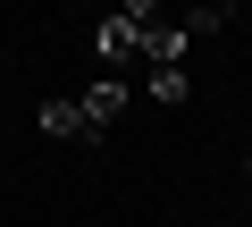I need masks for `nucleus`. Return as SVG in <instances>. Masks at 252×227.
Returning <instances> with one entry per match:
<instances>
[{
  "instance_id": "obj_1",
  "label": "nucleus",
  "mask_w": 252,
  "mask_h": 227,
  "mask_svg": "<svg viewBox=\"0 0 252 227\" xmlns=\"http://www.w3.org/2000/svg\"><path fill=\"white\" fill-rule=\"evenodd\" d=\"M93 51H101L109 67H126V59H143V26H135V17L118 9V17H101V26H93Z\"/></svg>"
},
{
  "instance_id": "obj_2",
  "label": "nucleus",
  "mask_w": 252,
  "mask_h": 227,
  "mask_svg": "<svg viewBox=\"0 0 252 227\" xmlns=\"http://www.w3.org/2000/svg\"><path fill=\"white\" fill-rule=\"evenodd\" d=\"M42 135H67V143H93L101 127L84 118V101H42Z\"/></svg>"
},
{
  "instance_id": "obj_3",
  "label": "nucleus",
  "mask_w": 252,
  "mask_h": 227,
  "mask_svg": "<svg viewBox=\"0 0 252 227\" xmlns=\"http://www.w3.org/2000/svg\"><path fill=\"white\" fill-rule=\"evenodd\" d=\"M118 109H126V84H118V76H101V84L84 93V118H93V127H109Z\"/></svg>"
},
{
  "instance_id": "obj_4",
  "label": "nucleus",
  "mask_w": 252,
  "mask_h": 227,
  "mask_svg": "<svg viewBox=\"0 0 252 227\" xmlns=\"http://www.w3.org/2000/svg\"><path fill=\"white\" fill-rule=\"evenodd\" d=\"M185 59H152V101H185Z\"/></svg>"
},
{
  "instance_id": "obj_5",
  "label": "nucleus",
  "mask_w": 252,
  "mask_h": 227,
  "mask_svg": "<svg viewBox=\"0 0 252 227\" xmlns=\"http://www.w3.org/2000/svg\"><path fill=\"white\" fill-rule=\"evenodd\" d=\"M235 17V0H193V9H185V34H219Z\"/></svg>"
},
{
  "instance_id": "obj_6",
  "label": "nucleus",
  "mask_w": 252,
  "mask_h": 227,
  "mask_svg": "<svg viewBox=\"0 0 252 227\" xmlns=\"http://www.w3.org/2000/svg\"><path fill=\"white\" fill-rule=\"evenodd\" d=\"M152 9H160V0H126V17H135V26H152Z\"/></svg>"
},
{
  "instance_id": "obj_7",
  "label": "nucleus",
  "mask_w": 252,
  "mask_h": 227,
  "mask_svg": "<svg viewBox=\"0 0 252 227\" xmlns=\"http://www.w3.org/2000/svg\"><path fill=\"white\" fill-rule=\"evenodd\" d=\"M244 168H252V160H244Z\"/></svg>"
}]
</instances>
